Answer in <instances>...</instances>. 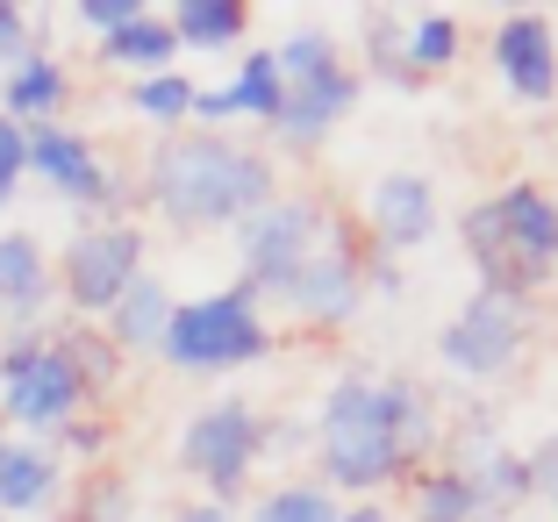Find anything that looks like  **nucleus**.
<instances>
[{
	"mask_svg": "<svg viewBox=\"0 0 558 522\" xmlns=\"http://www.w3.org/2000/svg\"><path fill=\"white\" fill-rule=\"evenodd\" d=\"M65 487H72V473H65V458L50 451V444L0 437V522L50 515V508L65 501Z\"/></svg>",
	"mask_w": 558,
	"mask_h": 522,
	"instance_id": "f3484780",
	"label": "nucleus"
},
{
	"mask_svg": "<svg viewBox=\"0 0 558 522\" xmlns=\"http://www.w3.org/2000/svg\"><path fill=\"white\" fill-rule=\"evenodd\" d=\"M551 522H558V494H551Z\"/></svg>",
	"mask_w": 558,
	"mask_h": 522,
	"instance_id": "e433bc0d",
	"label": "nucleus"
},
{
	"mask_svg": "<svg viewBox=\"0 0 558 522\" xmlns=\"http://www.w3.org/2000/svg\"><path fill=\"white\" fill-rule=\"evenodd\" d=\"M487 58H494V72H501V86H509L515 100H551L558 94V29H551V15H530V8L501 15L494 36H487Z\"/></svg>",
	"mask_w": 558,
	"mask_h": 522,
	"instance_id": "4468645a",
	"label": "nucleus"
},
{
	"mask_svg": "<svg viewBox=\"0 0 558 522\" xmlns=\"http://www.w3.org/2000/svg\"><path fill=\"white\" fill-rule=\"evenodd\" d=\"M172 522H244V515L222 501H186V508H172Z\"/></svg>",
	"mask_w": 558,
	"mask_h": 522,
	"instance_id": "72a5a7b5",
	"label": "nucleus"
},
{
	"mask_svg": "<svg viewBox=\"0 0 558 522\" xmlns=\"http://www.w3.org/2000/svg\"><path fill=\"white\" fill-rule=\"evenodd\" d=\"M323 236H329V208L315 194H272L251 222L230 229V244H236V287H251V294L272 308V301L287 294V279L315 258Z\"/></svg>",
	"mask_w": 558,
	"mask_h": 522,
	"instance_id": "1a4fd4ad",
	"label": "nucleus"
},
{
	"mask_svg": "<svg viewBox=\"0 0 558 522\" xmlns=\"http://www.w3.org/2000/svg\"><path fill=\"white\" fill-rule=\"evenodd\" d=\"M0 437H8V429H0Z\"/></svg>",
	"mask_w": 558,
	"mask_h": 522,
	"instance_id": "4c0bfd02",
	"label": "nucleus"
},
{
	"mask_svg": "<svg viewBox=\"0 0 558 522\" xmlns=\"http://www.w3.org/2000/svg\"><path fill=\"white\" fill-rule=\"evenodd\" d=\"M279 94H287V86H279L272 50H244L222 80L194 94V122H201V130H222V122H258V130H272Z\"/></svg>",
	"mask_w": 558,
	"mask_h": 522,
	"instance_id": "dca6fc26",
	"label": "nucleus"
},
{
	"mask_svg": "<svg viewBox=\"0 0 558 522\" xmlns=\"http://www.w3.org/2000/svg\"><path fill=\"white\" fill-rule=\"evenodd\" d=\"M65 108H72V72H65V58H50L44 44H36L22 65L0 72V114H8L15 130L65 122Z\"/></svg>",
	"mask_w": 558,
	"mask_h": 522,
	"instance_id": "a211bd4d",
	"label": "nucleus"
},
{
	"mask_svg": "<svg viewBox=\"0 0 558 522\" xmlns=\"http://www.w3.org/2000/svg\"><path fill=\"white\" fill-rule=\"evenodd\" d=\"M136 194H144V208L158 215V222L201 236V229L251 222V215L279 194V172L258 144H244V136H230V130H172V136L150 144Z\"/></svg>",
	"mask_w": 558,
	"mask_h": 522,
	"instance_id": "f03ea898",
	"label": "nucleus"
},
{
	"mask_svg": "<svg viewBox=\"0 0 558 522\" xmlns=\"http://www.w3.org/2000/svg\"><path fill=\"white\" fill-rule=\"evenodd\" d=\"M530 351V308H515V301H494V294H465L459 308H451V323L437 329V359L444 373L473 379V387H494V379H509L515 365H523Z\"/></svg>",
	"mask_w": 558,
	"mask_h": 522,
	"instance_id": "9b49d317",
	"label": "nucleus"
},
{
	"mask_svg": "<svg viewBox=\"0 0 558 522\" xmlns=\"http://www.w3.org/2000/svg\"><path fill=\"white\" fill-rule=\"evenodd\" d=\"M437 186L423 180V172H379L373 186H365V208H359V229L373 236V258H409V251H423L429 236H437Z\"/></svg>",
	"mask_w": 558,
	"mask_h": 522,
	"instance_id": "ddd939ff",
	"label": "nucleus"
},
{
	"mask_svg": "<svg viewBox=\"0 0 558 522\" xmlns=\"http://www.w3.org/2000/svg\"><path fill=\"white\" fill-rule=\"evenodd\" d=\"M459 50H465V29L459 15H409V80H437V72L459 65Z\"/></svg>",
	"mask_w": 558,
	"mask_h": 522,
	"instance_id": "bb28decb",
	"label": "nucleus"
},
{
	"mask_svg": "<svg viewBox=\"0 0 558 522\" xmlns=\"http://www.w3.org/2000/svg\"><path fill=\"white\" fill-rule=\"evenodd\" d=\"M244 522H344V501L329 487H315V479H279V487H265L251 501Z\"/></svg>",
	"mask_w": 558,
	"mask_h": 522,
	"instance_id": "a878e982",
	"label": "nucleus"
},
{
	"mask_svg": "<svg viewBox=\"0 0 558 522\" xmlns=\"http://www.w3.org/2000/svg\"><path fill=\"white\" fill-rule=\"evenodd\" d=\"M459 251L473 265L480 294L530 301L558 279V194L544 180H509L459 208Z\"/></svg>",
	"mask_w": 558,
	"mask_h": 522,
	"instance_id": "7ed1b4c3",
	"label": "nucleus"
},
{
	"mask_svg": "<svg viewBox=\"0 0 558 522\" xmlns=\"http://www.w3.org/2000/svg\"><path fill=\"white\" fill-rule=\"evenodd\" d=\"M58 308V279H50V251L36 229H0V337L15 329H44Z\"/></svg>",
	"mask_w": 558,
	"mask_h": 522,
	"instance_id": "2eb2a0df",
	"label": "nucleus"
},
{
	"mask_svg": "<svg viewBox=\"0 0 558 522\" xmlns=\"http://www.w3.org/2000/svg\"><path fill=\"white\" fill-rule=\"evenodd\" d=\"M523 465H530V487H537V501H551V494H558V429H551L544 444H530Z\"/></svg>",
	"mask_w": 558,
	"mask_h": 522,
	"instance_id": "473e14b6",
	"label": "nucleus"
},
{
	"mask_svg": "<svg viewBox=\"0 0 558 522\" xmlns=\"http://www.w3.org/2000/svg\"><path fill=\"white\" fill-rule=\"evenodd\" d=\"M29 50H36V15L22 8V0H0V72L22 65Z\"/></svg>",
	"mask_w": 558,
	"mask_h": 522,
	"instance_id": "7c9ffc66",
	"label": "nucleus"
},
{
	"mask_svg": "<svg viewBox=\"0 0 558 522\" xmlns=\"http://www.w3.org/2000/svg\"><path fill=\"white\" fill-rule=\"evenodd\" d=\"M144 251L150 244H144V229H136L130 215H108V222H80V229H72L65 251L50 258V279H58V308H65V323H100V315H108L136 279L150 272Z\"/></svg>",
	"mask_w": 558,
	"mask_h": 522,
	"instance_id": "6e6552de",
	"label": "nucleus"
},
{
	"mask_svg": "<svg viewBox=\"0 0 558 522\" xmlns=\"http://www.w3.org/2000/svg\"><path fill=\"white\" fill-rule=\"evenodd\" d=\"M158 359L186 379H222V373H244V365L272 359V315L251 287H215V294H194L172 308L165 323Z\"/></svg>",
	"mask_w": 558,
	"mask_h": 522,
	"instance_id": "423d86ee",
	"label": "nucleus"
},
{
	"mask_svg": "<svg viewBox=\"0 0 558 522\" xmlns=\"http://www.w3.org/2000/svg\"><path fill=\"white\" fill-rule=\"evenodd\" d=\"M136 15H144V0H72V22L94 29V36H116L122 22H136Z\"/></svg>",
	"mask_w": 558,
	"mask_h": 522,
	"instance_id": "2f4dec72",
	"label": "nucleus"
},
{
	"mask_svg": "<svg viewBox=\"0 0 558 522\" xmlns=\"http://www.w3.org/2000/svg\"><path fill=\"white\" fill-rule=\"evenodd\" d=\"M365 72L387 86H415L409 80V15H365Z\"/></svg>",
	"mask_w": 558,
	"mask_h": 522,
	"instance_id": "cd10ccee",
	"label": "nucleus"
},
{
	"mask_svg": "<svg viewBox=\"0 0 558 522\" xmlns=\"http://www.w3.org/2000/svg\"><path fill=\"white\" fill-rule=\"evenodd\" d=\"M72 415H94V393H86L58 323L0 337V429L50 444Z\"/></svg>",
	"mask_w": 558,
	"mask_h": 522,
	"instance_id": "39448f33",
	"label": "nucleus"
},
{
	"mask_svg": "<svg viewBox=\"0 0 558 522\" xmlns=\"http://www.w3.org/2000/svg\"><path fill=\"white\" fill-rule=\"evenodd\" d=\"M265 451H272V423L251 409L244 393L201 401L180 423V444H172V458H180V473L201 487V501H222V508H236L251 494Z\"/></svg>",
	"mask_w": 558,
	"mask_h": 522,
	"instance_id": "0eeeda50",
	"label": "nucleus"
},
{
	"mask_svg": "<svg viewBox=\"0 0 558 522\" xmlns=\"http://www.w3.org/2000/svg\"><path fill=\"white\" fill-rule=\"evenodd\" d=\"M100 65L108 72H130V80H150V72H172L180 65V44L165 29L158 8H144L136 22H122L116 36H100Z\"/></svg>",
	"mask_w": 558,
	"mask_h": 522,
	"instance_id": "412c9836",
	"label": "nucleus"
},
{
	"mask_svg": "<svg viewBox=\"0 0 558 522\" xmlns=\"http://www.w3.org/2000/svg\"><path fill=\"white\" fill-rule=\"evenodd\" d=\"M279 65V114H272V144L279 150H315L329 144V130L359 108V72H351L344 44L323 29V22H301L272 44Z\"/></svg>",
	"mask_w": 558,
	"mask_h": 522,
	"instance_id": "20e7f679",
	"label": "nucleus"
},
{
	"mask_svg": "<svg viewBox=\"0 0 558 522\" xmlns=\"http://www.w3.org/2000/svg\"><path fill=\"white\" fill-rule=\"evenodd\" d=\"M315 487L337 501H379L387 487H409L437 451V401L415 379L344 373L329 379L315 409Z\"/></svg>",
	"mask_w": 558,
	"mask_h": 522,
	"instance_id": "f257e3e1",
	"label": "nucleus"
},
{
	"mask_svg": "<svg viewBox=\"0 0 558 522\" xmlns=\"http://www.w3.org/2000/svg\"><path fill=\"white\" fill-rule=\"evenodd\" d=\"M401 522H487V501L459 465H423L409 479V515Z\"/></svg>",
	"mask_w": 558,
	"mask_h": 522,
	"instance_id": "4be33fe9",
	"label": "nucleus"
},
{
	"mask_svg": "<svg viewBox=\"0 0 558 522\" xmlns=\"http://www.w3.org/2000/svg\"><path fill=\"white\" fill-rule=\"evenodd\" d=\"M29 186V130H15L8 114H0V208Z\"/></svg>",
	"mask_w": 558,
	"mask_h": 522,
	"instance_id": "c756f323",
	"label": "nucleus"
},
{
	"mask_svg": "<svg viewBox=\"0 0 558 522\" xmlns=\"http://www.w3.org/2000/svg\"><path fill=\"white\" fill-rule=\"evenodd\" d=\"M365 265H373L365 236L351 222H337V215H329V236L315 244V258L287 279V294H279L272 308H287L301 329H351L365 315V301H373Z\"/></svg>",
	"mask_w": 558,
	"mask_h": 522,
	"instance_id": "9d476101",
	"label": "nucleus"
},
{
	"mask_svg": "<svg viewBox=\"0 0 558 522\" xmlns=\"http://www.w3.org/2000/svg\"><path fill=\"white\" fill-rule=\"evenodd\" d=\"M172 308H180V294L165 287L158 272H144L130 287V294L116 301V308L100 315V337L116 343L122 359H158V343H165V323H172Z\"/></svg>",
	"mask_w": 558,
	"mask_h": 522,
	"instance_id": "6ab92c4d",
	"label": "nucleus"
},
{
	"mask_svg": "<svg viewBox=\"0 0 558 522\" xmlns=\"http://www.w3.org/2000/svg\"><path fill=\"white\" fill-rule=\"evenodd\" d=\"M50 522H136V479L116 473V465H94V473H80L65 487Z\"/></svg>",
	"mask_w": 558,
	"mask_h": 522,
	"instance_id": "5701e85b",
	"label": "nucleus"
},
{
	"mask_svg": "<svg viewBox=\"0 0 558 522\" xmlns=\"http://www.w3.org/2000/svg\"><path fill=\"white\" fill-rule=\"evenodd\" d=\"M50 451L65 458V473L72 465L94 473V465H108V451H116V423H108V415H72V423L50 437Z\"/></svg>",
	"mask_w": 558,
	"mask_h": 522,
	"instance_id": "c85d7f7f",
	"label": "nucleus"
},
{
	"mask_svg": "<svg viewBox=\"0 0 558 522\" xmlns=\"http://www.w3.org/2000/svg\"><path fill=\"white\" fill-rule=\"evenodd\" d=\"M29 180L44 186L50 201H65V208L94 215V222L122 215L116 165L100 158V144L86 130H72V122H44V130H29Z\"/></svg>",
	"mask_w": 558,
	"mask_h": 522,
	"instance_id": "f8f14e48",
	"label": "nucleus"
},
{
	"mask_svg": "<svg viewBox=\"0 0 558 522\" xmlns=\"http://www.w3.org/2000/svg\"><path fill=\"white\" fill-rule=\"evenodd\" d=\"M344 522H401L395 508H379V501H344Z\"/></svg>",
	"mask_w": 558,
	"mask_h": 522,
	"instance_id": "f704fd0d",
	"label": "nucleus"
},
{
	"mask_svg": "<svg viewBox=\"0 0 558 522\" xmlns=\"http://www.w3.org/2000/svg\"><path fill=\"white\" fill-rule=\"evenodd\" d=\"M58 337H65L72 365H80L86 393H94V409H100V401H108V393L122 387V373H130V359H122L116 343L100 337V323H58Z\"/></svg>",
	"mask_w": 558,
	"mask_h": 522,
	"instance_id": "393cba45",
	"label": "nucleus"
},
{
	"mask_svg": "<svg viewBox=\"0 0 558 522\" xmlns=\"http://www.w3.org/2000/svg\"><path fill=\"white\" fill-rule=\"evenodd\" d=\"M487 522H530V515H487Z\"/></svg>",
	"mask_w": 558,
	"mask_h": 522,
	"instance_id": "c9c22d12",
	"label": "nucleus"
},
{
	"mask_svg": "<svg viewBox=\"0 0 558 522\" xmlns=\"http://www.w3.org/2000/svg\"><path fill=\"white\" fill-rule=\"evenodd\" d=\"M194 94H201V80L194 72H150V80H130V108L144 114L158 136H172V130H186L194 122Z\"/></svg>",
	"mask_w": 558,
	"mask_h": 522,
	"instance_id": "b1692460",
	"label": "nucleus"
},
{
	"mask_svg": "<svg viewBox=\"0 0 558 522\" xmlns=\"http://www.w3.org/2000/svg\"><path fill=\"white\" fill-rule=\"evenodd\" d=\"M165 29H172L180 50L215 58V50H236L251 36V8L244 0H172V8H165Z\"/></svg>",
	"mask_w": 558,
	"mask_h": 522,
	"instance_id": "aec40b11",
	"label": "nucleus"
}]
</instances>
